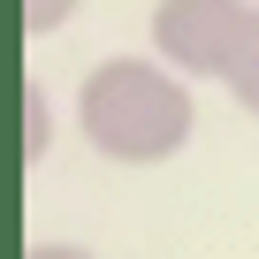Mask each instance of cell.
<instances>
[{"label":"cell","instance_id":"obj_1","mask_svg":"<svg viewBox=\"0 0 259 259\" xmlns=\"http://www.w3.org/2000/svg\"><path fill=\"white\" fill-rule=\"evenodd\" d=\"M76 130L107 168H160L191 145L198 92L160 54H107L76 84Z\"/></svg>","mask_w":259,"mask_h":259},{"label":"cell","instance_id":"obj_6","mask_svg":"<svg viewBox=\"0 0 259 259\" xmlns=\"http://www.w3.org/2000/svg\"><path fill=\"white\" fill-rule=\"evenodd\" d=\"M23 259H99V251H84V244H31Z\"/></svg>","mask_w":259,"mask_h":259},{"label":"cell","instance_id":"obj_5","mask_svg":"<svg viewBox=\"0 0 259 259\" xmlns=\"http://www.w3.org/2000/svg\"><path fill=\"white\" fill-rule=\"evenodd\" d=\"M76 8H84V0H23V31H31V38H54Z\"/></svg>","mask_w":259,"mask_h":259},{"label":"cell","instance_id":"obj_4","mask_svg":"<svg viewBox=\"0 0 259 259\" xmlns=\"http://www.w3.org/2000/svg\"><path fill=\"white\" fill-rule=\"evenodd\" d=\"M229 99L259 122V23H251V38H244V54H236V69H229Z\"/></svg>","mask_w":259,"mask_h":259},{"label":"cell","instance_id":"obj_3","mask_svg":"<svg viewBox=\"0 0 259 259\" xmlns=\"http://www.w3.org/2000/svg\"><path fill=\"white\" fill-rule=\"evenodd\" d=\"M54 130H61V122H54V92H46V84H23V160H31V168L54 160Z\"/></svg>","mask_w":259,"mask_h":259},{"label":"cell","instance_id":"obj_2","mask_svg":"<svg viewBox=\"0 0 259 259\" xmlns=\"http://www.w3.org/2000/svg\"><path fill=\"white\" fill-rule=\"evenodd\" d=\"M251 23H259V0H153L145 31H153V54L176 61L191 84H206V76L229 84Z\"/></svg>","mask_w":259,"mask_h":259}]
</instances>
